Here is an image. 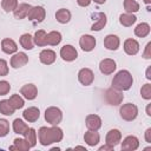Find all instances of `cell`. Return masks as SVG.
Masks as SVG:
<instances>
[{
  "label": "cell",
  "instance_id": "cell-1",
  "mask_svg": "<svg viewBox=\"0 0 151 151\" xmlns=\"http://www.w3.org/2000/svg\"><path fill=\"white\" fill-rule=\"evenodd\" d=\"M39 143L42 146H48L54 143H59L64 138V132L58 125H52L50 127L41 126L38 131Z\"/></svg>",
  "mask_w": 151,
  "mask_h": 151
},
{
  "label": "cell",
  "instance_id": "cell-2",
  "mask_svg": "<svg viewBox=\"0 0 151 151\" xmlns=\"http://www.w3.org/2000/svg\"><path fill=\"white\" fill-rule=\"evenodd\" d=\"M133 84V77L127 70H120L112 79V87L119 91H127Z\"/></svg>",
  "mask_w": 151,
  "mask_h": 151
},
{
  "label": "cell",
  "instance_id": "cell-3",
  "mask_svg": "<svg viewBox=\"0 0 151 151\" xmlns=\"http://www.w3.org/2000/svg\"><path fill=\"white\" fill-rule=\"evenodd\" d=\"M119 114H120L122 119H124L126 122H132L138 116V107H137V105H134L132 103L123 104L119 109Z\"/></svg>",
  "mask_w": 151,
  "mask_h": 151
},
{
  "label": "cell",
  "instance_id": "cell-4",
  "mask_svg": "<svg viewBox=\"0 0 151 151\" xmlns=\"http://www.w3.org/2000/svg\"><path fill=\"white\" fill-rule=\"evenodd\" d=\"M45 120L51 125H59L63 120V112L57 106H50L45 110Z\"/></svg>",
  "mask_w": 151,
  "mask_h": 151
},
{
  "label": "cell",
  "instance_id": "cell-5",
  "mask_svg": "<svg viewBox=\"0 0 151 151\" xmlns=\"http://www.w3.org/2000/svg\"><path fill=\"white\" fill-rule=\"evenodd\" d=\"M105 100L107 101V104L113 105V106L120 105V104L123 103V100H124L123 91L116 90V88H113V87L107 88L106 92H105Z\"/></svg>",
  "mask_w": 151,
  "mask_h": 151
},
{
  "label": "cell",
  "instance_id": "cell-6",
  "mask_svg": "<svg viewBox=\"0 0 151 151\" xmlns=\"http://www.w3.org/2000/svg\"><path fill=\"white\" fill-rule=\"evenodd\" d=\"M28 20L31 21H35V22H42L46 18V11L42 6H32L28 15H27Z\"/></svg>",
  "mask_w": 151,
  "mask_h": 151
},
{
  "label": "cell",
  "instance_id": "cell-7",
  "mask_svg": "<svg viewBox=\"0 0 151 151\" xmlns=\"http://www.w3.org/2000/svg\"><path fill=\"white\" fill-rule=\"evenodd\" d=\"M60 57L64 61H67V63L74 61L78 58V52H77L74 46L67 44V45H64L60 48Z\"/></svg>",
  "mask_w": 151,
  "mask_h": 151
},
{
  "label": "cell",
  "instance_id": "cell-8",
  "mask_svg": "<svg viewBox=\"0 0 151 151\" xmlns=\"http://www.w3.org/2000/svg\"><path fill=\"white\" fill-rule=\"evenodd\" d=\"M78 80L84 86H90L94 81V73L91 68L84 67L78 72Z\"/></svg>",
  "mask_w": 151,
  "mask_h": 151
},
{
  "label": "cell",
  "instance_id": "cell-9",
  "mask_svg": "<svg viewBox=\"0 0 151 151\" xmlns=\"http://www.w3.org/2000/svg\"><path fill=\"white\" fill-rule=\"evenodd\" d=\"M96 44H97L96 38L92 37L91 34H84L79 39V46H80V48L84 52H91V51H93L94 47H96Z\"/></svg>",
  "mask_w": 151,
  "mask_h": 151
},
{
  "label": "cell",
  "instance_id": "cell-10",
  "mask_svg": "<svg viewBox=\"0 0 151 151\" xmlns=\"http://www.w3.org/2000/svg\"><path fill=\"white\" fill-rule=\"evenodd\" d=\"M27 63H28V55L25 52H15L11 57V61H9L13 68H20L25 66Z\"/></svg>",
  "mask_w": 151,
  "mask_h": 151
},
{
  "label": "cell",
  "instance_id": "cell-11",
  "mask_svg": "<svg viewBox=\"0 0 151 151\" xmlns=\"http://www.w3.org/2000/svg\"><path fill=\"white\" fill-rule=\"evenodd\" d=\"M117 68V64L113 59L111 58H105L103 59L100 63H99V71L105 74V76H109V74H112Z\"/></svg>",
  "mask_w": 151,
  "mask_h": 151
},
{
  "label": "cell",
  "instance_id": "cell-12",
  "mask_svg": "<svg viewBox=\"0 0 151 151\" xmlns=\"http://www.w3.org/2000/svg\"><path fill=\"white\" fill-rule=\"evenodd\" d=\"M101 118L98 116V114H94V113H91V114H87L86 118H85V125L88 130H92V131H98L100 127H101Z\"/></svg>",
  "mask_w": 151,
  "mask_h": 151
},
{
  "label": "cell",
  "instance_id": "cell-13",
  "mask_svg": "<svg viewBox=\"0 0 151 151\" xmlns=\"http://www.w3.org/2000/svg\"><path fill=\"white\" fill-rule=\"evenodd\" d=\"M122 142V132L118 129H112L110 130L106 136H105V143L112 147L117 146Z\"/></svg>",
  "mask_w": 151,
  "mask_h": 151
},
{
  "label": "cell",
  "instance_id": "cell-14",
  "mask_svg": "<svg viewBox=\"0 0 151 151\" xmlns=\"http://www.w3.org/2000/svg\"><path fill=\"white\" fill-rule=\"evenodd\" d=\"M20 94L27 100H33L38 96V88L34 84H25L20 88Z\"/></svg>",
  "mask_w": 151,
  "mask_h": 151
},
{
  "label": "cell",
  "instance_id": "cell-15",
  "mask_svg": "<svg viewBox=\"0 0 151 151\" xmlns=\"http://www.w3.org/2000/svg\"><path fill=\"white\" fill-rule=\"evenodd\" d=\"M139 147V139L136 136H127L123 139L120 149L125 151H134Z\"/></svg>",
  "mask_w": 151,
  "mask_h": 151
},
{
  "label": "cell",
  "instance_id": "cell-16",
  "mask_svg": "<svg viewBox=\"0 0 151 151\" xmlns=\"http://www.w3.org/2000/svg\"><path fill=\"white\" fill-rule=\"evenodd\" d=\"M57 59V54L53 50L45 48L39 53V60L44 65H52Z\"/></svg>",
  "mask_w": 151,
  "mask_h": 151
},
{
  "label": "cell",
  "instance_id": "cell-17",
  "mask_svg": "<svg viewBox=\"0 0 151 151\" xmlns=\"http://www.w3.org/2000/svg\"><path fill=\"white\" fill-rule=\"evenodd\" d=\"M104 46L110 51H117L120 46V39L116 34H107L104 38Z\"/></svg>",
  "mask_w": 151,
  "mask_h": 151
},
{
  "label": "cell",
  "instance_id": "cell-18",
  "mask_svg": "<svg viewBox=\"0 0 151 151\" xmlns=\"http://www.w3.org/2000/svg\"><path fill=\"white\" fill-rule=\"evenodd\" d=\"M124 51L127 55H136L138 52H139V42L136 40V39H132V38H129L124 41Z\"/></svg>",
  "mask_w": 151,
  "mask_h": 151
},
{
  "label": "cell",
  "instance_id": "cell-19",
  "mask_svg": "<svg viewBox=\"0 0 151 151\" xmlns=\"http://www.w3.org/2000/svg\"><path fill=\"white\" fill-rule=\"evenodd\" d=\"M40 117V110L35 106H29L22 112V118L28 123H34Z\"/></svg>",
  "mask_w": 151,
  "mask_h": 151
},
{
  "label": "cell",
  "instance_id": "cell-20",
  "mask_svg": "<svg viewBox=\"0 0 151 151\" xmlns=\"http://www.w3.org/2000/svg\"><path fill=\"white\" fill-rule=\"evenodd\" d=\"M31 5L29 4H26V2H21L17 6V8L13 11V15L15 19L18 20H21V19H25L27 15H28V12L31 9Z\"/></svg>",
  "mask_w": 151,
  "mask_h": 151
},
{
  "label": "cell",
  "instance_id": "cell-21",
  "mask_svg": "<svg viewBox=\"0 0 151 151\" xmlns=\"http://www.w3.org/2000/svg\"><path fill=\"white\" fill-rule=\"evenodd\" d=\"M1 50L6 54H14L15 52H18V45L13 39L5 38L1 40Z\"/></svg>",
  "mask_w": 151,
  "mask_h": 151
},
{
  "label": "cell",
  "instance_id": "cell-22",
  "mask_svg": "<svg viewBox=\"0 0 151 151\" xmlns=\"http://www.w3.org/2000/svg\"><path fill=\"white\" fill-rule=\"evenodd\" d=\"M96 18H97V20L92 24L91 29L92 31H100V29H103L106 26V24H107V17H106V14L104 12H98L96 14Z\"/></svg>",
  "mask_w": 151,
  "mask_h": 151
},
{
  "label": "cell",
  "instance_id": "cell-23",
  "mask_svg": "<svg viewBox=\"0 0 151 151\" xmlns=\"http://www.w3.org/2000/svg\"><path fill=\"white\" fill-rule=\"evenodd\" d=\"M84 140L88 146H96L98 145V143L100 142V136L97 131H92L88 130L87 132H85L84 134Z\"/></svg>",
  "mask_w": 151,
  "mask_h": 151
},
{
  "label": "cell",
  "instance_id": "cell-24",
  "mask_svg": "<svg viewBox=\"0 0 151 151\" xmlns=\"http://www.w3.org/2000/svg\"><path fill=\"white\" fill-rule=\"evenodd\" d=\"M61 33L59 31H51L46 35V44L50 46H57L61 42Z\"/></svg>",
  "mask_w": 151,
  "mask_h": 151
},
{
  "label": "cell",
  "instance_id": "cell-25",
  "mask_svg": "<svg viewBox=\"0 0 151 151\" xmlns=\"http://www.w3.org/2000/svg\"><path fill=\"white\" fill-rule=\"evenodd\" d=\"M72 18V14L70 12V9L67 8H60L55 12V19L59 24H67Z\"/></svg>",
  "mask_w": 151,
  "mask_h": 151
},
{
  "label": "cell",
  "instance_id": "cell-26",
  "mask_svg": "<svg viewBox=\"0 0 151 151\" xmlns=\"http://www.w3.org/2000/svg\"><path fill=\"white\" fill-rule=\"evenodd\" d=\"M150 31H151V27L147 22H140L134 28V35L138 38H145L150 34Z\"/></svg>",
  "mask_w": 151,
  "mask_h": 151
},
{
  "label": "cell",
  "instance_id": "cell-27",
  "mask_svg": "<svg viewBox=\"0 0 151 151\" xmlns=\"http://www.w3.org/2000/svg\"><path fill=\"white\" fill-rule=\"evenodd\" d=\"M12 127H13L14 133L24 136L25 132H26L27 129H28V125L25 123V120H22V119H20V118H17V119L13 120V125H12Z\"/></svg>",
  "mask_w": 151,
  "mask_h": 151
},
{
  "label": "cell",
  "instance_id": "cell-28",
  "mask_svg": "<svg viewBox=\"0 0 151 151\" xmlns=\"http://www.w3.org/2000/svg\"><path fill=\"white\" fill-rule=\"evenodd\" d=\"M136 21H137V17L134 15V13H123L119 15V22L125 27L132 26Z\"/></svg>",
  "mask_w": 151,
  "mask_h": 151
},
{
  "label": "cell",
  "instance_id": "cell-29",
  "mask_svg": "<svg viewBox=\"0 0 151 151\" xmlns=\"http://www.w3.org/2000/svg\"><path fill=\"white\" fill-rule=\"evenodd\" d=\"M29 149L31 146L25 138H15L13 140V145L9 146V150H19V151H28Z\"/></svg>",
  "mask_w": 151,
  "mask_h": 151
},
{
  "label": "cell",
  "instance_id": "cell-30",
  "mask_svg": "<svg viewBox=\"0 0 151 151\" xmlns=\"http://www.w3.org/2000/svg\"><path fill=\"white\" fill-rule=\"evenodd\" d=\"M46 35H47L46 31H44V29H38V31L34 33V35H33V42H34V45H37V46H39V47L47 46V44H46Z\"/></svg>",
  "mask_w": 151,
  "mask_h": 151
},
{
  "label": "cell",
  "instance_id": "cell-31",
  "mask_svg": "<svg viewBox=\"0 0 151 151\" xmlns=\"http://www.w3.org/2000/svg\"><path fill=\"white\" fill-rule=\"evenodd\" d=\"M19 42L21 45V47H24L25 50H32L34 47V42H33V37L29 33H24L20 35L19 38Z\"/></svg>",
  "mask_w": 151,
  "mask_h": 151
},
{
  "label": "cell",
  "instance_id": "cell-32",
  "mask_svg": "<svg viewBox=\"0 0 151 151\" xmlns=\"http://www.w3.org/2000/svg\"><path fill=\"white\" fill-rule=\"evenodd\" d=\"M24 138L27 140V143L29 144L31 149L34 147V146L37 145V138H38V134H37L35 129H33V127H28L27 131H26L25 134H24Z\"/></svg>",
  "mask_w": 151,
  "mask_h": 151
},
{
  "label": "cell",
  "instance_id": "cell-33",
  "mask_svg": "<svg viewBox=\"0 0 151 151\" xmlns=\"http://www.w3.org/2000/svg\"><path fill=\"white\" fill-rule=\"evenodd\" d=\"M15 109L11 105L8 99H2L0 100V113L5 114V116H12L14 113Z\"/></svg>",
  "mask_w": 151,
  "mask_h": 151
},
{
  "label": "cell",
  "instance_id": "cell-34",
  "mask_svg": "<svg viewBox=\"0 0 151 151\" xmlns=\"http://www.w3.org/2000/svg\"><path fill=\"white\" fill-rule=\"evenodd\" d=\"M9 103H11V105L15 109V110H19V109H22L24 107V105H25V100H24V97L22 96H20V94H12L11 97H9Z\"/></svg>",
  "mask_w": 151,
  "mask_h": 151
},
{
  "label": "cell",
  "instance_id": "cell-35",
  "mask_svg": "<svg viewBox=\"0 0 151 151\" xmlns=\"http://www.w3.org/2000/svg\"><path fill=\"white\" fill-rule=\"evenodd\" d=\"M123 5H124V9L126 13H136L140 8L137 0H124Z\"/></svg>",
  "mask_w": 151,
  "mask_h": 151
},
{
  "label": "cell",
  "instance_id": "cell-36",
  "mask_svg": "<svg viewBox=\"0 0 151 151\" xmlns=\"http://www.w3.org/2000/svg\"><path fill=\"white\" fill-rule=\"evenodd\" d=\"M19 5V2H18V0H2L1 1V7H2V9L5 11V12H13L15 8H17V6Z\"/></svg>",
  "mask_w": 151,
  "mask_h": 151
},
{
  "label": "cell",
  "instance_id": "cell-37",
  "mask_svg": "<svg viewBox=\"0 0 151 151\" xmlns=\"http://www.w3.org/2000/svg\"><path fill=\"white\" fill-rule=\"evenodd\" d=\"M9 133V123L7 119L0 118V138L6 137Z\"/></svg>",
  "mask_w": 151,
  "mask_h": 151
},
{
  "label": "cell",
  "instance_id": "cell-38",
  "mask_svg": "<svg viewBox=\"0 0 151 151\" xmlns=\"http://www.w3.org/2000/svg\"><path fill=\"white\" fill-rule=\"evenodd\" d=\"M140 96L145 100H150L151 99V84H145V85L142 86V88H140Z\"/></svg>",
  "mask_w": 151,
  "mask_h": 151
},
{
  "label": "cell",
  "instance_id": "cell-39",
  "mask_svg": "<svg viewBox=\"0 0 151 151\" xmlns=\"http://www.w3.org/2000/svg\"><path fill=\"white\" fill-rule=\"evenodd\" d=\"M11 84L7 80H0V96H6L9 93Z\"/></svg>",
  "mask_w": 151,
  "mask_h": 151
},
{
  "label": "cell",
  "instance_id": "cell-40",
  "mask_svg": "<svg viewBox=\"0 0 151 151\" xmlns=\"http://www.w3.org/2000/svg\"><path fill=\"white\" fill-rule=\"evenodd\" d=\"M8 64L5 59H0V77H5L8 74Z\"/></svg>",
  "mask_w": 151,
  "mask_h": 151
},
{
  "label": "cell",
  "instance_id": "cell-41",
  "mask_svg": "<svg viewBox=\"0 0 151 151\" xmlns=\"http://www.w3.org/2000/svg\"><path fill=\"white\" fill-rule=\"evenodd\" d=\"M143 57L145 59H151V41H149L145 46V50L143 52Z\"/></svg>",
  "mask_w": 151,
  "mask_h": 151
},
{
  "label": "cell",
  "instance_id": "cell-42",
  "mask_svg": "<svg viewBox=\"0 0 151 151\" xmlns=\"http://www.w3.org/2000/svg\"><path fill=\"white\" fill-rule=\"evenodd\" d=\"M92 0H77V4L80 6V7H88L91 5Z\"/></svg>",
  "mask_w": 151,
  "mask_h": 151
},
{
  "label": "cell",
  "instance_id": "cell-43",
  "mask_svg": "<svg viewBox=\"0 0 151 151\" xmlns=\"http://www.w3.org/2000/svg\"><path fill=\"white\" fill-rule=\"evenodd\" d=\"M144 138H145L146 143H151V127L146 129V131H145V134H144Z\"/></svg>",
  "mask_w": 151,
  "mask_h": 151
},
{
  "label": "cell",
  "instance_id": "cell-44",
  "mask_svg": "<svg viewBox=\"0 0 151 151\" xmlns=\"http://www.w3.org/2000/svg\"><path fill=\"white\" fill-rule=\"evenodd\" d=\"M113 149H114V147H112V146H110V145H107V144L105 143V144L101 145L98 150H99V151H106V150H113Z\"/></svg>",
  "mask_w": 151,
  "mask_h": 151
},
{
  "label": "cell",
  "instance_id": "cell-45",
  "mask_svg": "<svg viewBox=\"0 0 151 151\" xmlns=\"http://www.w3.org/2000/svg\"><path fill=\"white\" fill-rule=\"evenodd\" d=\"M150 71H151V67L149 66L147 70H146V79H149V80H151V73H150Z\"/></svg>",
  "mask_w": 151,
  "mask_h": 151
},
{
  "label": "cell",
  "instance_id": "cell-46",
  "mask_svg": "<svg viewBox=\"0 0 151 151\" xmlns=\"http://www.w3.org/2000/svg\"><path fill=\"white\" fill-rule=\"evenodd\" d=\"M146 114L149 117H151V104H147V106H146Z\"/></svg>",
  "mask_w": 151,
  "mask_h": 151
},
{
  "label": "cell",
  "instance_id": "cell-47",
  "mask_svg": "<svg viewBox=\"0 0 151 151\" xmlns=\"http://www.w3.org/2000/svg\"><path fill=\"white\" fill-rule=\"evenodd\" d=\"M92 1H94V2L98 4V5H103V4L106 2V0H92Z\"/></svg>",
  "mask_w": 151,
  "mask_h": 151
},
{
  "label": "cell",
  "instance_id": "cell-48",
  "mask_svg": "<svg viewBox=\"0 0 151 151\" xmlns=\"http://www.w3.org/2000/svg\"><path fill=\"white\" fill-rule=\"evenodd\" d=\"M143 1H144V4H146L147 6H149V5L151 4V0H143Z\"/></svg>",
  "mask_w": 151,
  "mask_h": 151
}]
</instances>
